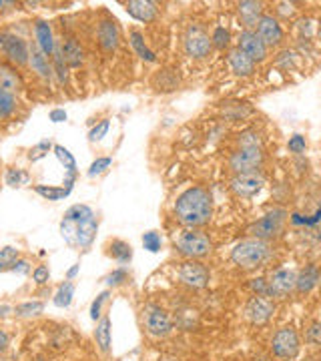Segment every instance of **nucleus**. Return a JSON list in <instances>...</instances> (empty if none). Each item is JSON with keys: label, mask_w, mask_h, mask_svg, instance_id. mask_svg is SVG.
<instances>
[{"label": "nucleus", "mask_w": 321, "mask_h": 361, "mask_svg": "<svg viewBox=\"0 0 321 361\" xmlns=\"http://www.w3.org/2000/svg\"><path fill=\"white\" fill-rule=\"evenodd\" d=\"M213 215V197L205 187H191L175 203V217L187 229L205 227Z\"/></svg>", "instance_id": "1"}, {"label": "nucleus", "mask_w": 321, "mask_h": 361, "mask_svg": "<svg viewBox=\"0 0 321 361\" xmlns=\"http://www.w3.org/2000/svg\"><path fill=\"white\" fill-rule=\"evenodd\" d=\"M271 257L269 241L255 239V237H245L239 243H235L231 249V263L239 269L251 271L257 267H263Z\"/></svg>", "instance_id": "2"}, {"label": "nucleus", "mask_w": 321, "mask_h": 361, "mask_svg": "<svg viewBox=\"0 0 321 361\" xmlns=\"http://www.w3.org/2000/svg\"><path fill=\"white\" fill-rule=\"evenodd\" d=\"M287 217L289 213L277 207L269 213H265L261 219H257L255 223L249 225V237H255V239H263V241H273L277 237H281V233L285 231V225H287Z\"/></svg>", "instance_id": "3"}, {"label": "nucleus", "mask_w": 321, "mask_h": 361, "mask_svg": "<svg viewBox=\"0 0 321 361\" xmlns=\"http://www.w3.org/2000/svg\"><path fill=\"white\" fill-rule=\"evenodd\" d=\"M177 251L183 257L199 261V259H205L213 253V243L205 233L197 231V229H187L177 237Z\"/></svg>", "instance_id": "4"}, {"label": "nucleus", "mask_w": 321, "mask_h": 361, "mask_svg": "<svg viewBox=\"0 0 321 361\" xmlns=\"http://www.w3.org/2000/svg\"><path fill=\"white\" fill-rule=\"evenodd\" d=\"M271 353L273 357L281 361H291L296 360L299 355V349H301V337L297 334L296 327L291 325H285L279 327L273 337H271Z\"/></svg>", "instance_id": "5"}, {"label": "nucleus", "mask_w": 321, "mask_h": 361, "mask_svg": "<svg viewBox=\"0 0 321 361\" xmlns=\"http://www.w3.org/2000/svg\"><path fill=\"white\" fill-rule=\"evenodd\" d=\"M141 319L145 331L151 337L161 339V337H167L173 331V319H171L169 311L161 305H157V303H147L143 307Z\"/></svg>", "instance_id": "6"}, {"label": "nucleus", "mask_w": 321, "mask_h": 361, "mask_svg": "<svg viewBox=\"0 0 321 361\" xmlns=\"http://www.w3.org/2000/svg\"><path fill=\"white\" fill-rule=\"evenodd\" d=\"M265 161V153L261 147H239L233 151L229 157V169L235 175H245V173H257Z\"/></svg>", "instance_id": "7"}, {"label": "nucleus", "mask_w": 321, "mask_h": 361, "mask_svg": "<svg viewBox=\"0 0 321 361\" xmlns=\"http://www.w3.org/2000/svg\"><path fill=\"white\" fill-rule=\"evenodd\" d=\"M177 277L183 285L191 287V289H205L209 281H211V273L203 263L187 259L177 271Z\"/></svg>", "instance_id": "8"}, {"label": "nucleus", "mask_w": 321, "mask_h": 361, "mask_svg": "<svg viewBox=\"0 0 321 361\" xmlns=\"http://www.w3.org/2000/svg\"><path fill=\"white\" fill-rule=\"evenodd\" d=\"M296 277L297 273L293 269H277L271 273L267 279V293L275 299H287L291 293H296Z\"/></svg>", "instance_id": "9"}, {"label": "nucleus", "mask_w": 321, "mask_h": 361, "mask_svg": "<svg viewBox=\"0 0 321 361\" xmlns=\"http://www.w3.org/2000/svg\"><path fill=\"white\" fill-rule=\"evenodd\" d=\"M275 313V301L267 295H253L245 303V317L253 325H265Z\"/></svg>", "instance_id": "10"}, {"label": "nucleus", "mask_w": 321, "mask_h": 361, "mask_svg": "<svg viewBox=\"0 0 321 361\" xmlns=\"http://www.w3.org/2000/svg\"><path fill=\"white\" fill-rule=\"evenodd\" d=\"M0 49L8 56V61L13 65L23 66L30 59V51H28L26 42L20 37H16L14 32H0Z\"/></svg>", "instance_id": "11"}, {"label": "nucleus", "mask_w": 321, "mask_h": 361, "mask_svg": "<svg viewBox=\"0 0 321 361\" xmlns=\"http://www.w3.org/2000/svg\"><path fill=\"white\" fill-rule=\"evenodd\" d=\"M213 49V40L207 35L201 26H191L187 37H185V52L191 59H205L209 56V52Z\"/></svg>", "instance_id": "12"}, {"label": "nucleus", "mask_w": 321, "mask_h": 361, "mask_svg": "<svg viewBox=\"0 0 321 361\" xmlns=\"http://www.w3.org/2000/svg\"><path fill=\"white\" fill-rule=\"evenodd\" d=\"M237 49L245 52L253 63H263L267 59V47L263 44V40L259 39L255 30H243L237 40Z\"/></svg>", "instance_id": "13"}, {"label": "nucleus", "mask_w": 321, "mask_h": 361, "mask_svg": "<svg viewBox=\"0 0 321 361\" xmlns=\"http://www.w3.org/2000/svg\"><path fill=\"white\" fill-rule=\"evenodd\" d=\"M265 185V179L259 173H245V175H235L229 183L231 191L241 199H249L255 197Z\"/></svg>", "instance_id": "14"}, {"label": "nucleus", "mask_w": 321, "mask_h": 361, "mask_svg": "<svg viewBox=\"0 0 321 361\" xmlns=\"http://www.w3.org/2000/svg\"><path fill=\"white\" fill-rule=\"evenodd\" d=\"M255 32L259 35V39L263 40V44L267 49H273V47H279L283 42V28L279 25L277 18H273L269 14H263L259 25H257Z\"/></svg>", "instance_id": "15"}, {"label": "nucleus", "mask_w": 321, "mask_h": 361, "mask_svg": "<svg viewBox=\"0 0 321 361\" xmlns=\"http://www.w3.org/2000/svg\"><path fill=\"white\" fill-rule=\"evenodd\" d=\"M320 283V267L315 263H308L305 267L297 271L296 293L297 295H309Z\"/></svg>", "instance_id": "16"}, {"label": "nucleus", "mask_w": 321, "mask_h": 361, "mask_svg": "<svg viewBox=\"0 0 321 361\" xmlns=\"http://www.w3.org/2000/svg\"><path fill=\"white\" fill-rule=\"evenodd\" d=\"M237 13L239 18L243 23L245 30H253L259 25L261 16H263V2H257V0H243L239 2L237 6Z\"/></svg>", "instance_id": "17"}, {"label": "nucleus", "mask_w": 321, "mask_h": 361, "mask_svg": "<svg viewBox=\"0 0 321 361\" xmlns=\"http://www.w3.org/2000/svg\"><path fill=\"white\" fill-rule=\"evenodd\" d=\"M97 39H99V44H101L103 51H116L121 35H119V26H116L115 20H103L99 25V30H97Z\"/></svg>", "instance_id": "18"}, {"label": "nucleus", "mask_w": 321, "mask_h": 361, "mask_svg": "<svg viewBox=\"0 0 321 361\" xmlns=\"http://www.w3.org/2000/svg\"><path fill=\"white\" fill-rule=\"evenodd\" d=\"M125 11L141 23H153L157 18V4L151 0H131L125 4Z\"/></svg>", "instance_id": "19"}, {"label": "nucleus", "mask_w": 321, "mask_h": 361, "mask_svg": "<svg viewBox=\"0 0 321 361\" xmlns=\"http://www.w3.org/2000/svg\"><path fill=\"white\" fill-rule=\"evenodd\" d=\"M229 66L237 77H251L255 73V63L239 49H233L229 52Z\"/></svg>", "instance_id": "20"}, {"label": "nucleus", "mask_w": 321, "mask_h": 361, "mask_svg": "<svg viewBox=\"0 0 321 361\" xmlns=\"http://www.w3.org/2000/svg\"><path fill=\"white\" fill-rule=\"evenodd\" d=\"M35 37H37V47L42 51V54L51 59L54 54V39H52L51 25L44 20H37L35 23Z\"/></svg>", "instance_id": "21"}, {"label": "nucleus", "mask_w": 321, "mask_h": 361, "mask_svg": "<svg viewBox=\"0 0 321 361\" xmlns=\"http://www.w3.org/2000/svg\"><path fill=\"white\" fill-rule=\"evenodd\" d=\"M68 221V219H66ZM75 223V221H73ZM95 235H97V219L95 215L89 219H83L77 223V247L80 249H87V247L95 241Z\"/></svg>", "instance_id": "22"}, {"label": "nucleus", "mask_w": 321, "mask_h": 361, "mask_svg": "<svg viewBox=\"0 0 321 361\" xmlns=\"http://www.w3.org/2000/svg\"><path fill=\"white\" fill-rule=\"evenodd\" d=\"M63 59L68 68H77V66L83 65L85 56H83V49L75 39H66V42H63Z\"/></svg>", "instance_id": "23"}, {"label": "nucleus", "mask_w": 321, "mask_h": 361, "mask_svg": "<svg viewBox=\"0 0 321 361\" xmlns=\"http://www.w3.org/2000/svg\"><path fill=\"white\" fill-rule=\"evenodd\" d=\"M95 339H97V345L101 348V351H109L111 349V317L109 315H103L99 323H97V329H95Z\"/></svg>", "instance_id": "24"}, {"label": "nucleus", "mask_w": 321, "mask_h": 361, "mask_svg": "<svg viewBox=\"0 0 321 361\" xmlns=\"http://www.w3.org/2000/svg\"><path fill=\"white\" fill-rule=\"evenodd\" d=\"M28 63H30V66H32V71H35L37 75H40L42 78L52 77V68L51 65H49V56H44L39 47H35V49L30 51V59H28Z\"/></svg>", "instance_id": "25"}, {"label": "nucleus", "mask_w": 321, "mask_h": 361, "mask_svg": "<svg viewBox=\"0 0 321 361\" xmlns=\"http://www.w3.org/2000/svg\"><path fill=\"white\" fill-rule=\"evenodd\" d=\"M109 255L115 259V261H119V263L127 265L128 261L133 259V247L128 245L127 241L115 239V241L109 243Z\"/></svg>", "instance_id": "26"}, {"label": "nucleus", "mask_w": 321, "mask_h": 361, "mask_svg": "<svg viewBox=\"0 0 321 361\" xmlns=\"http://www.w3.org/2000/svg\"><path fill=\"white\" fill-rule=\"evenodd\" d=\"M18 106V99L13 90L0 87V118H8L16 111Z\"/></svg>", "instance_id": "27"}, {"label": "nucleus", "mask_w": 321, "mask_h": 361, "mask_svg": "<svg viewBox=\"0 0 321 361\" xmlns=\"http://www.w3.org/2000/svg\"><path fill=\"white\" fill-rule=\"evenodd\" d=\"M128 39H131V44H133L135 52L141 56L143 61H147V63H155V52L149 51V47L145 44V39H143V35L139 32V30H131Z\"/></svg>", "instance_id": "28"}, {"label": "nucleus", "mask_w": 321, "mask_h": 361, "mask_svg": "<svg viewBox=\"0 0 321 361\" xmlns=\"http://www.w3.org/2000/svg\"><path fill=\"white\" fill-rule=\"evenodd\" d=\"M52 149H54L56 159H59L64 165V169H66V175H77V161H75L73 153H71L68 149H64L63 145H54Z\"/></svg>", "instance_id": "29"}, {"label": "nucleus", "mask_w": 321, "mask_h": 361, "mask_svg": "<svg viewBox=\"0 0 321 361\" xmlns=\"http://www.w3.org/2000/svg\"><path fill=\"white\" fill-rule=\"evenodd\" d=\"M73 295H75V285H73V281H64L54 295V305L56 307H68L73 301Z\"/></svg>", "instance_id": "30"}, {"label": "nucleus", "mask_w": 321, "mask_h": 361, "mask_svg": "<svg viewBox=\"0 0 321 361\" xmlns=\"http://www.w3.org/2000/svg\"><path fill=\"white\" fill-rule=\"evenodd\" d=\"M52 63H54V68H52V73L56 75V78L61 80V82H66L68 80V66L64 63L63 59V52L61 49H54V54H52Z\"/></svg>", "instance_id": "31"}, {"label": "nucleus", "mask_w": 321, "mask_h": 361, "mask_svg": "<svg viewBox=\"0 0 321 361\" xmlns=\"http://www.w3.org/2000/svg\"><path fill=\"white\" fill-rule=\"evenodd\" d=\"M0 87H4V89L8 90H16L20 87V78L18 75L11 71V68H6V66H0Z\"/></svg>", "instance_id": "32"}, {"label": "nucleus", "mask_w": 321, "mask_h": 361, "mask_svg": "<svg viewBox=\"0 0 321 361\" xmlns=\"http://www.w3.org/2000/svg\"><path fill=\"white\" fill-rule=\"evenodd\" d=\"M42 311H44V303L42 301H26V303L16 305V313L20 317H37Z\"/></svg>", "instance_id": "33"}, {"label": "nucleus", "mask_w": 321, "mask_h": 361, "mask_svg": "<svg viewBox=\"0 0 321 361\" xmlns=\"http://www.w3.org/2000/svg\"><path fill=\"white\" fill-rule=\"evenodd\" d=\"M35 191H37L40 197L49 199V201H61L63 197L68 195V191H66L64 187H47V185H37Z\"/></svg>", "instance_id": "34"}, {"label": "nucleus", "mask_w": 321, "mask_h": 361, "mask_svg": "<svg viewBox=\"0 0 321 361\" xmlns=\"http://www.w3.org/2000/svg\"><path fill=\"white\" fill-rule=\"evenodd\" d=\"M95 213H92V209L87 205H73L66 213H64V219L68 221H75V223H78V221L83 219H89V217H92Z\"/></svg>", "instance_id": "35"}, {"label": "nucleus", "mask_w": 321, "mask_h": 361, "mask_svg": "<svg viewBox=\"0 0 321 361\" xmlns=\"http://www.w3.org/2000/svg\"><path fill=\"white\" fill-rule=\"evenodd\" d=\"M16 259H18V249H14V247H4V249H0V271L13 269Z\"/></svg>", "instance_id": "36"}, {"label": "nucleus", "mask_w": 321, "mask_h": 361, "mask_svg": "<svg viewBox=\"0 0 321 361\" xmlns=\"http://www.w3.org/2000/svg\"><path fill=\"white\" fill-rule=\"evenodd\" d=\"M28 183V173L23 169H8L6 171V185L11 187H23Z\"/></svg>", "instance_id": "37"}, {"label": "nucleus", "mask_w": 321, "mask_h": 361, "mask_svg": "<svg viewBox=\"0 0 321 361\" xmlns=\"http://www.w3.org/2000/svg\"><path fill=\"white\" fill-rule=\"evenodd\" d=\"M161 245H163V239H161V235L157 231H147L143 235V247L147 251L157 253V251H161Z\"/></svg>", "instance_id": "38"}, {"label": "nucleus", "mask_w": 321, "mask_h": 361, "mask_svg": "<svg viewBox=\"0 0 321 361\" xmlns=\"http://www.w3.org/2000/svg\"><path fill=\"white\" fill-rule=\"evenodd\" d=\"M239 147H261V137L255 130H245L239 135Z\"/></svg>", "instance_id": "39"}, {"label": "nucleus", "mask_w": 321, "mask_h": 361, "mask_svg": "<svg viewBox=\"0 0 321 361\" xmlns=\"http://www.w3.org/2000/svg\"><path fill=\"white\" fill-rule=\"evenodd\" d=\"M109 167H111V157H101V159H97L89 167V177H99Z\"/></svg>", "instance_id": "40"}, {"label": "nucleus", "mask_w": 321, "mask_h": 361, "mask_svg": "<svg viewBox=\"0 0 321 361\" xmlns=\"http://www.w3.org/2000/svg\"><path fill=\"white\" fill-rule=\"evenodd\" d=\"M211 40H213V44H215L217 49H225V47L229 44V30L223 28V26H219V28H215Z\"/></svg>", "instance_id": "41"}, {"label": "nucleus", "mask_w": 321, "mask_h": 361, "mask_svg": "<svg viewBox=\"0 0 321 361\" xmlns=\"http://www.w3.org/2000/svg\"><path fill=\"white\" fill-rule=\"evenodd\" d=\"M109 127H111V123L109 121H101L97 127H92L89 133V139L92 142H97V141H103V137L109 133Z\"/></svg>", "instance_id": "42"}, {"label": "nucleus", "mask_w": 321, "mask_h": 361, "mask_svg": "<svg viewBox=\"0 0 321 361\" xmlns=\"http://www.w3.org/2000/svg\"><path fill=\"white\" fill-rule=\"evenodd\" d=\"M107 297H109V293H107V291H103L101 295L92 301V305H90V317H92L95 322H97V319H101V315H103V313H101V310H103V303L107 301Z\"/></svg>", "instance_id": "43"}, {"label": "nucleus", "mask_w": 321, "mask_h": 361, "mask_svg": "<svg viewBox=\"0 0 321 361\" xmlns=\"http://www.w3.org/2000/svg\"><path fill=\"white\" fill-rule=\"evenodd\" d=\"M287 147H289L291 153L299 155V153H303V151L308 149V142H305V139H303L301 135H293V137L289 139V142H287Z\"/></svg>", "instance_id": "44"}, {"label": "nucleus", "mask_w": 321, "mask_h": 361, "mask_svg": "<svg viewBox=\"0 0 321 361\" xmlns=\"http://www.w3.org/2000/svg\"><path fill=\"white\" fill-rule=\"evenodd\" d=\"M251 291H253V295H267V279H263V277H257V279H251Z\"/></svg>", "instance_id": "45"}, {"label": "nucleus", "mask_w": 321, "mask_h": 361, "mask_svg": "<svg viewBox=\"0 0 321 361\" xmlns=\"http://www.w3.org/2000/svg\"><path fill=\"white\" fill-rule=\"evenodd\" d=\"M52 147L51 141H42L39 142L32 151H30V161H39V159H42V157L49 153V149Z\"/></svg>", "instance_id": "46"}, {"label": "nucleus", "mask_w": 321, "mask_h": 361, "mask_svg": "<svg viewBox=\"0 0 321 361\" xmlns=\"http://www.w3.org/2000/svg\"><path fill=\"white\" fill-rule=\"evenodd\" d=\"M49 277H51V271H49V267H44V265H40V267H37V269L32 271V279L39 285L47 283Z\"/></svg>", "instance_id": "47"}, {"label": "nucleus", "mask_w": 321, "mask_h": 361, "mask_svg": "<svg viewBox=\"0 0 321 361\" xmlns=\"http://www.w3.org/2000/svg\"><path fill=\"white\" fill-rule=\"evenodd\" d=\"M125 279H127V271L116 269V271H113V273H111L109 277H107V283H109V285H121L123 281H125Z\"/></svg>", "instance_id": "48"}, {"label": "nucleus", "mask_w": 321, "mask_h": 361, "mask_svg": "<svg viewBox=\"0 0 321 361\" xmlns=\"http://www.w3.org/2000/svg\"><path fill=\"white\" fill-rule=\"evenodd\" d=\"M309 339L313 341V343H321V323H313L311 325V329H309Z\"/></svg>", "instance_id": "49"}, {"label": "nucleus", "mask_w": 321, "mask_h": 361, "mask_svg": "<svg viewBox=\"0 0 321 361\" xmlns=\"http://www.w3.org/2000/svg\"><path fill=\"white\" fill-rule=\"evenodd\" d=\"M51 121L52 123H63V121H66V111L64 109H54V111H51Z\"/></svg>", "instance_id": "50"}, {"label": "nucleus", "mask_w": 321, "mask_h": 361, "mask_svg": "<svg viewBox=\"0 0 321 361\" xmlns=\"http://www.w3.org/2000/svg\"><path fill=\"white\" fill-rule=\"evenodd\" d=\"M6 348H8V336L4 331H0V353Z\"/></svg>", "instance_id": "51"}, {"label": "nucleus", "mask_w": 321, "mask_h": 361, "mask_svg": "<svg viewBox=\"0 0 321 361\" xmlns=\"http://www.w3.org/2000/svg\"><path fill=\"white\" fill-rule=\"evenodd\" d=\"M78 267H80V265H75V267H73V269L68 271V279H73V277H75V275H77Z\"/></svg>", "instance_id": "52"}, {"label": "nucleus", "mask_w": 321, "mask_h": 361, "mask_svg": "<svg viewBox=\"0 0 321 361\" xmlns=\"http://www.w3.org/2000/svg\"><path fill=\"white\" fill-rule=\"evenodd\" d=\"M161 361H179V360H175V357H165V360H161Z\"/></svg>", "instance_id": "53"}, {"label": "nucleus", "mask_w": 321, "mask_h": 361, "mask_svg": "<svg viewBox=\"0 0 321 361\" xmlns=\"http://www.w3.org/2000/svg\"><path fill=\"white\" fill-rule=\"evenodd\" d=\"M317 287H321V269H320V283H317Z\"/></svg>", "instance_id": "54"}, {"label": "nucleus", "mask_w": 321, "mask_h": 361, "mask_svg": "<svg viewBox=\"0 0 321 361\" xmlns=\"http://www.w3.org/2000/svg\"><path fill=\"white\" fill-rule=\"evenodd\" d=\"M2 6H4V2H2V0H0V8H2Z\"/></svg>", "instance_id": "55"}]
</instances>
